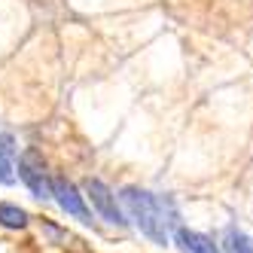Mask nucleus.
<instances>
[{
  "label": "nucleus",
  "instance_id": "7",
  "mask_svg": "<svg viewBox=\"0 0 253 253\" xmlns=\"http://www.w3.org/2000/svg\"><path fill=\"white\" fill-rule=\"evenodd\" d=\"M9 153H12V147H9V137H3L0 140V183H12V162H9Z\"/></svg>",
  "mask_w": 253,
  "mask_h": 253
},
{
  "label": "nucleus",
  "instance_id": "2",
  "mask_svg": "<svg viewBox=\"0 0 253 253\" xmlns=\"http://www.w3.org/2000/svg\"><path fill=\"white\" fill-rule=\"evenodd\" d=\"M19 177L25 180V186L31 189L34 198H49V195H52V180H49V174H46L43 156H40L37 150L22 153V159H19Z\"/></svg>",
  "mask_w": 253,
  "mask_h": 253
},
{
  "label": "nucleus",
  "instance_id": "5",
  "mask_svg": "<svg viewBox=\"0 0 253 253\" xmlns=\"http://www.w3.org/2000/svg\"><path fill=\"white\" fill-rule=\"evenodd\" d=\"M177 241L186 253H220L211 238H205V235H198V232H189V229H177Z\"/></svg>",
  "mask_w": 253,
  "mask_h": 253
},
{
  "label": "nucleus",
  "instance_id": "1",
  "mask_svg": "<svg viewBox=\"0 0 253 253\" xmlns=\"http://www.w3.org/2000/svg\"><path fill=\"white\" fill-rule=\"evenodd\" d=\"M122 202H125V208L131 211L134 223L140 226L143 235H150L153 241L165 244V208H162V202H159L156 195L128 186V189L122 192Z\"/></svg>",
  "mask_w": 253,
  "mask_h": 253
},
{
  "label": "nucleus",
  "instance_id": "6",
  "mask_svg": "<svg viewBox=\"0 0 253 253\" xmlns=\"http://www.w3.org/2000/svg\"><path fill=\"white\" fill-rule=\"evenodd\" d=\"M0 226H6V229H25L28 226V213L22 208H15V205L0 202Z\"/></svg>",
  "mask_w": 253,
  "mask_h": 253
},
{
  "label": "nucleus",
  "instance_id": "8",
  "mask_svg": "<svg viewBox=\"0 0 253 253\" xmlns=\"http://www.w3.org/2000/svg\"><path fill=\"white\" fill-rule=\"evenodd\" d=\"M226 250H229V253H253V244L244 238L241 232L229 229V232H226Z\"/></svg>",
  "mask_w": 253,
  "mask_h": 253
},
{
  "label": "nucleus",
  "instance_id": "3",
  "mask_svg": "<svg viewBox=\"0 0 253 253\" xmlns=\"http://www.w3.org/2000/svg\"><path fill=\"white\" fill-rule=\"evenodd\" d=\"M52 195H55V202H58L70 216H77V220H83V223H92V213H88V208H85V195H80L77 186L70 183V180L52 177Z\"/></svg>",
  "mask_w": 253,
  "mask_h": 253
},
{
  "label": "nucleus",
  "instance_id": "4",
  "mask_svg": "<svg viewBox=\"0 0 253 253\" xmlns=\"http://www.w3.org/2000/svg\"><path fill=\"white\" fill-rule=\"evenodd\" d=\"M85 198H92V205L95 211L104 216L107 223H113V226H125V216L116 205V195L107 189L101 180H85Z\"/></svg>",
  "mask_w": 253,
  "mask_h": 253
}]
</instances>
